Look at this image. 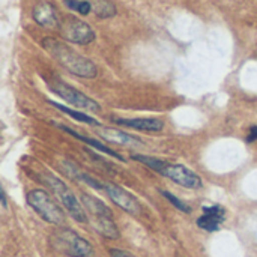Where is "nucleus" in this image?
I'll list each match as a JSON object with an SVG mask.
<instances>
[{"label":"nucleus","instance_id":"obj_1","mask_svg":"<svg viewBox=\"0 0 257 257\" xmlns=\"http://www.w3.org/2000/svg\"><path fill=\"white\" fill-rule=\"evenodd\" d=\"M42 47L71 74L81 78H95L98 75L96 65L90 59L69 48L66 44L54 38H45L42 39Z\"/></svg>","mask_w":257,"mask_h":257},{"label":"nucleus","instance_id":"obj_2","mask_svg":"<svg viewBox=\"0 0 257 257\" xmlns=\"http://www.w3.org/2000/svg\"><path fill=\"white\" fill-rule=\"evenodd\" d=\"M133 160L148 166L154 172L172 179L175 184H178V185H181L184 188H190V190L202 188L200 176L197 173L191 172L190 169H187L182 164L167 163L164 160H158L155 157H148V155H133Z\"/></svg>","mask_w":257,"mask_h":257},{"label":"nucleus","instance_id":"obj_3","mask_svg":"<svg viewBox=\"0 0 257 257\" xmlns=\"http://www.w3.org/2000/svg\"><path fill=\"white\" fill-rule=\"evenodd\" d=\"M50 247L68 257H92L93 247L71 229L60 227L54 230L48 239Z\"/></svg>","mask_w":257,"mask_h":257},{"label":"nucleus","instance_id":"obj_4","mask_svg":"<svg viewBox=\"0 0 257 257\" xmlns=\"http://www.w3.org/2000/svg\"><path fill=\"white\" fill-rule=\"evenodd\" d=\"M42 182L56 194V197L62 202V205L65 206V209L69 212V215L78 221V223H87V215L84 212L83 205L77 200V197L74 196V193L69 190V187L60 181L59 178L53 176L51 173H44L42 175Z\"/></svg>","mask_w":257,"mask_h":257},{"label":"nucleus","instance_id":"obj_5","mask_svg":"<svg viewBox=\"0 0 257 257\" xmlns=\"http://www.w3.org/2000/svg\"><path fill=\"white\" fill-rule=\"evenodd\" d=\"M29 206L47 223L54 226L65 224V214L59 208V205L51 199V196L44 190H32L27 193Z\"/></svg>","mask_w":257,"mask_h":257},{"label":"nucleus","instance_id":"obj_6","mask_svg":"<svg viewBox=\"0 0 257 257\" xmlns=\"http://www.w3.org/2000/svg\"><path fill=\"white\" fill-rule=\"evenodd\" d=\"M59 32L65 41L78 44V45H87L92 41H95V38H96L92 27L74 15H65L60 18Z\"/></svg>","mask_w":257,"mask_h":257},{"label":"nucleus","instance_id":"obj_7","mask_svg":"<svg viewBox=\"0 0 257 257\" xmlns=\"http://www.w3.org/2000/svg\"><path fill=\"white\" fill-rule=\"evenodd\" d=\"M48 86H50L51 92H54L63 101H66L68 104H71V105H74L77 108H83V110H87V111H99L101 110V105L95 99H92L90 96L84 95L83 92L71 87L69 84L63 83L60 80L50 81Z\"/></svg>","mask_w":257,"mask_h":257},{"label":"nucleus","instance_id":"obj_8","mask_svg":"<svg viewBox=\"0 0 257 257\" xmlns=\"http://www.w3.org/2000/svg\"><path fill=\"white\" fill-rule=\"evenodd\" d=\"M104 191L108 194L111 202L114 205H117L120 209H123L125 212H128L131 215H140L142 206L137 202V199L133 197L128 191H125L123 188H120V187H117L114 184H105Z\"/></svg>","mask_w":257,"mask_h":257},{"label":"nucleus","instance_id":"obj_9","mask_svg":"<svg viewBox=\"0 0 257 257\" xmlns=\"http://www.w3.org/2000/svg\"><path fill=\"white\" fill-rule=\"evenodd\" d=\"M203 214L197 220V226L206 232H215L226 220V209L220 205L203 206Z\"/></svg>","mask_w":257,"mask_h":257},{"label":"nucleus","instance_id":"obj_10","mask_svg":"<svg viewBox=\"0 0 257 257\" xmlns=\"http://www.w3.org/2000/svg\"><path fill=\"white\" fill-rule=\"evenodd\" d=\"M98 136L105 140L107 143H113V145H119V146H128V148H140L143 146V140L126 134L123 131L114 130V128H99L98 130Z\"/></svg>","mask_w":257,"mask_h":257},{"label":"nucleus","instance_id":"obj_11","mask_svg":"<svg viewBox=\"0 0 257 257\" xmlns=\"http://www.w3.org/2000/svg\"><path fill=\"white\" fill-rule=\"evenodd\" d=\"M33 20L42 26V27H47V29H59V17H57V12H56V8L48 3V2H41L38 3L35 8H33Z\"/></svg>","mask_w":257,"mask_h":257},{"label":"nucleus","instance_id":"obj_12","mask_svg":"<svg viewBox=\"0 0 257 257\" xmlns=\"http://www.w3.org/2000/svg\"><path fill=\"white\" fill-rule=\"evenodd\" d=\"M117 125L139 130V131H148V133H160L164 128V122L160 119H114Z\"/></svg>","mask_w":257,"mask_h":257},{"label":"nucleus","instance_id":"obj_13","mask_svg":"<svg viewBox=\"0 0 257 257\" xmlns=\"http://www.w3.org/2000/svg\"><path fill=\"white\" fill-rule=\"evenodd\" d=\"M81 203L84 206V209L92 215V218H113V212L111 209L104 205L99 199L90 196V194H81Z\"/></svg>","mask_w":257,"mask_h":257},{"label":"nucleus","instance_id":"obj_14","mask_svg":"<svg viewBox=\"0 0 257 257\" xmlns=\"http://www.w3.org/2000/svg\"><path fill=\"white\" fill-rule=\"evenodd\" d=\"M54 125H56L59 130H62V131H66L69 136H72V137H75V139L81 140L83 143L89 145L90 148L98 149V151H101V152H104V154H107V155H110V157H113V158H116V160H120L122 163H125V158H122V157H120L117 152H114L113 149H110V148L104 146L101 142H98V140H95V139H90V137H86V136H81V134H78L77 131L71 130V128H68V126H65V125H59V123H54Z\"/></svg>","mask_w":257,"mask_h":257},{"label":"nucleus","instance_id":"obj_15","mask_svg":"<svg viewBox=\"0 0 257 257\" xmlns=\"http://www.w3.org/2000/svg\"><path fill=\"white\" fill-rule=\"evenodd\" d=\"M93 227L95 230L102 235L104 238H108V239H117L120 236L113 218H105V217H101V218H93Z\"/></svg>","mask_w":257,"mask_h":257},{"label":"nucleus","instance_id":"obj_16","mask_svg":"<svg viewBox=\"0 0 257 257\" xmlns=\"http://www.w3.org/2000/svg\"><path fill=\"white\" fill-rule=\"evenodd\" d=\"M50 104H51V105H54V107H56L59 111H62V113L68 114L69 117H72V119H74V120H77V122H83V123H87V125L99 126V122H98V120H95L92 116L86 114L84 111H78V110L68 108V107H65V105H60L59 102H54V101H50Z\"/></svg>","mask_w":257,"mask_h":257},{"label":"nucleus","instance_id":"obj_17","mask_svg":"<svg viewBox=\"0 0 257 257\" xmlns=\"http://www.w3.org/2000/svg\"><path fill=\"white\" fill-rule=\"evenodd\" d=\"M92 6H95V14L99 18H110V17L116 15V8L108 0H96L95 5H92Z\"/></svg>","mask_w":257,"mask_h":257},{"label":"nucleus","instance_id":"obj_18","mask_svg":"<svg viewBox=\"0 0 257 257\" xmlns=\"http://www.w3.org/2000/svg\"><path fill=\"white\" fill-rule=\"evenodd\" d=\"M63 2L69 9H72L81 15H87L92 11V3L89 0H63Z\"/></svg>","mask_w":257,"mask_h":257},{"label":"nucleus","instance_id":"obj_19","mask_svg":"<svg viewBox=\"0 0 257 257\" xmlns=\"http://www.w3.org/2000/svg\"><path fill=\"white\" fill-rule=\"evenodd\" d=\"M160 193L176 208V209H179V211H182V212H185V214H190L191 212V208L185 203V202H182L181 199H178L176 196H173L172 193H169V191H166V190H160Z\"/></svg>","mask_w":257,"mask_h":257},{"label":"nucleus","instance_id":"obj_20","mask_svg":"<svg viewBox=\"0 0 257 257\" xmlns=\"http://www.w3.org/2000/svg\"><path fill=\"white\" fill-rule=\"evenodd\" d=\"M110 256L111 257H134L131 253L123 251V250H117V248H110Z\"/></svg>","mask_w":257,"mask_h":257},{"label":"nucleus","instance_id":"obj_21","mask_svg":"<svg viewBox=\"0 0 257 257\" xmlns=\"http://www.w3.org/2000/svg\"><path fill=\"white\" fill-rule=\"evenodd\" d=\"M256 140H257V125L250 130V133H248V136H247V142H248V143H253V142H256Z\"/></svg>","mask_w":257,"mask_h":257},{"label":"nucleus","instance_id":"obj_22","mask_svg":"<svg viewBox=\"0 0 257 257\" xmlns=\"http://www.w3.org/2000/svg\"><path fill=\"white\" fill-rule=\"evenodd\" d=\"M2 205H3V208L8 206V205H6V194H5V191H2Z\"/></svg>","mask_w":257,"mask_h":257}]
</instances>
